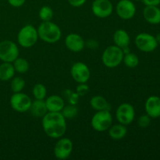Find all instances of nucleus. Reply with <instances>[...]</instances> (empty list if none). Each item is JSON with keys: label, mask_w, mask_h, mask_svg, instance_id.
<instances>
[{"label": "nucleus", "mask_w": 160, "mask_h": 160, "mask_svg": "<svg viewBox=\"0 0 160 160\" xmlns=\"http://www.w3.org/2000/svg\"><path fill=\"white\" fill-rule=\"evenodd\" d=\"M42 126L48 138L59 139L67 131V119L61 112H48L42 117Z\"/></svg>", "instance_id": "obj_1"}, {"label": "nucleus", "mask_w": 160, "mask_h": 160, "mask_svg": "<svg viewBox=\"0 0 160 160\" xmlns=\"http://www.w3.org/2000/svg\"><path fill=\"white\" fill-rule=\"evenodd\" d=\"M37 30L39 38L48 44H54L59 42L62 36L60 28L51 20L42 21Z\"/></svg>", "instance_id": "obj_2"}, {"label": "nucleus", "mask_w": 160, "mask_h": 160, "mask_svg": "<svg viewBox=\"0 0 160 160\" xmlns=\"http://www.w3.org/2000/svg\"><path fill=\"white\" fill-rule=\"evenodd\" d=\"M123 49L117 45H109L103 51L102 55V62L108 68H116L123 62Z\"/></svg>", "instance_id": "obj_3"}, {"label": "nucleus", "mask_w": 160, "mask_h": 160, "mask_svg": "<svg viewBox=\"0 0 160 160\" xmlns=\"http://www.w3.org/2000/svg\"><path fill=\"white\" fill-rule=\"evenodd\" d=\"M38 38L37 28L31 24H27L21 28L17 34V42L20 46L25 48L34 46Z\"/></svg>", "instance_id": "obj_4"}, {"label": "nucleus", "mask_w": 160, "mask_h": 160, "mask_svg": "<svg viewBox=\"0 0 160 160\" xmlns=\"http://www.w3.org/2000/svg\"><path fill=\"white\" fill-rule=\"evenodd\" d=\"M91 125L95 131L104 132L112 125V116L109 110L96 111L91 120Z\"/></svg>", "instance_id": "obj_5"}, {"label": "nucleus", "mask_w": 160, "mask_h": 160, "mask_svg": "<svg viewBox=\"0 0 160 160\" xmlns=\"http://www.w3.org/2000/svg\"><path fill=\"white\" fill-rule=\"evenodd\" d=\"M19 48L17 44L10 40L0 42V59L2 62H12L19 57Z\"/></svg>", "instance_id": "obj_6"}, {"label": "nucleus", "mask_w": 160, "mask_h": 160, "mask_svg": "<svg viewBox=\"0 0 160 160\" xmlns=\"http://www.w3.org/2000/svg\"><path fill=\"white\" fill-rule=\"evenodd\" d=\"M9 102L14 111L18 112H26L29 111L32 101L27 94L20 92L13 93L10 97Z\"/></svg>", "instance_id": "obj_7"}, {"label": "nucleus", "mask_w": 160, "mask_h": 160, "mask_svg": "<svg viewBox=\"0 0 160 160\" xmlns=\"http://www.w3.org/2000/svg\"><path fill=\"white\" fill-rule=\"evenodd\" d=\"M135 117V110L134 106L130 103H122L116 110V118L121 124L129 125L134 121Z\"/></svg>", "instance_id": "obj_8"}, {"label": "nucleus", "mask_w": 160, "mask_h": 160, "mask_svg": "<svg viewBox=\"0 0 160 160\" xmlns=\"http://www.w3.org/2000/svg\"><path fill=\"white\" fill-rule=\"evenodd\" d=\"M135 45L140 51L144 52H153L158 46L156 37L148 33H140L135 38Z\"/></svg>", "instance_id": "obj_9"}, {"label": "nucleus", "mask_w": 160, "mask_h": 160, "mask_svg": "<svg viewBox=\"0 0 160 160\" xmlns=\"http://www.w3.org/2000/svg\"><path fill=\"white\" fill-rule=\"evenodd\" d=\"M73 149V142L68 138H59L54 146V155L56 159H68Z\"/></svg>", "instance_id": "obj_10"}, {"label": "nucleus", "mask_w": 160, "mask_h": 160, "mask_svg": "<svg viewBox=\"0 0 160 160\" xmlns=\"http://www.w3.org/2000/svg\"><path fill=\"white\" fill-rule=\"evenodd\" d=\"M72 78L78 84L87 83L91 77L90 69L87 64L82 62H77L70 68Z\"/></svg>", "instance_id": "obj_11"}, {"label": "nucleus", "mask_w": 160, "mask_h": 160, "mask_svg": "<svg viewBox=\"0 0 160 160\" xmlns=\"http://www.w3.org/2000/svg\"><path fill=\"white\" fill-rule=\"evenodd\" d=\"M116 12L122 20H131L136 13V6L131 0H120L116 6Z\"/></svg>", "instance_id": "obj_12"}, {"label": "nucleus", "mask_w": 160, "mask_h": 160, "mask_svg": "<svg viewBox=\"0 0 160 160\" xmlns=\"http://www.w3.org/2000/svg\"><path fill=\"white\" fill-rule=\"evenodd\" d=\"M94 15L98 18H107L113 11V6L109 0H95L92 5Z\"/></svg>", "instance_id": "obj_13"}, {"label": "nucleus", "mask_w": 160, "mask_h": 160, "mask_svg": "<svg viewBox=\"0 0 160 160\" xmlns=\"http://www.w3.org/2000/svg\"><path fill=\"white\" fill-rule=\"evenodd\" d=\"M66 47L73 52H80L85 47V41L80 34L77 33H70L66 37L64 41Z\"/></svg>", "instance_id": "obj_14"}, {"label": "nucleus", "mask_w": 160, "mask_h": 160, "mask_svg": "<svg viewBox=\"0 0 160 160\" xmlns=\"http://www.w3.org/2000/svg\"><path fill=\"white\" fill-rule=\"evenodd\" d=\"M146 114L151 118L160 117V98L156 95H152L147 98L145 104Z\"/></svg>", "instance_id": "obj_15"}, {"label": "nucleus", "mask_w": 160, "mask_h": 160, "mask_svg": "<svg viewBox=\"0 0 160 160\" xmlns=\"http://www.w3.org/2000/svg\"><path fill=\"white\" fill-rule=\"evenodd\" d=\"M45 102L48 112H61L65 106L63 98L57 95H50Z\"/></svg>", "instance_id": "obj_16"}, {"label": "nucleus", "mask_w": 160, "mask_h": 160, "mask_svg": "<svg viewBox=\"0 0 160 160\" xmlns=\"http://www.w3.org/2000/svg\"><path fill=\"white\" fill-rule=\"evenodd\" d=\"M145 20L151 24L160 23V9L157 6H146L143 10Z\"/></svg>", "instance_id": "obj_17"}, {"label": "nucleus", "mask_w": 160, "mask_h": 160, "mask_svg": "<svg viewBox=\"0 0 160 160\" xmlns=\"http://www.w3.org/2000/svg\"><path fill=\"white\" fill-rule=\"evenodd\" d=\"M114 45L120 47L122 49L127 47H129L131 43V38L129 34L123 29H118L113 34Z\"/></svg>", "instance_id": "obj_18"}, {"label": "nucleus", "mask_w": 160, "mask_h": 160, "mask_svg": "<svg viewBox=\"0 0 160 160\" xmlns=\"http://www.w3.org/2000/svg\"><path fill=\"white\" fill-rule=\"evenodd\" d=\"M30 112L34 117L42 118L48 112L45 100L35 99L31 103Z\"/></svg>", "instance_id": "obj_19"}, {"label": "nucleus", "mask_w": 160, "mask_h": 160, "mask_svg": "<svg viewBox=\"0 0 160 160\" xmlns=\"http://www.w3.org/2000/svg\"><path fill=\"white\" fill-rule=\"evenodd\" d=\"M90 106L93 109L96 111L100 110H109L110 111L111 106L109 102L106 100L105 97L102 95H95L90 99Z\"/></svg>", "instance_id": "obj_20"}, {"label": "nucleus", "mask_w": 160, "mask_h": 160, "mask_svg": "<svg viewBox=\"0 0 160 160\" xmlns=\"http://www.w3.org/2000/svg\"><path fill=\"white\" fill-rule=\"evenodd\" d=\"M109 137L113 140H120L125 138L128 133L127 127L121 123H117V124L112 125L108 130Z\"/></svg>", "instance_id": "obj_21"}, {"label": "nucleus", "mask_w": 160, "mask_h": 160, "mask_svg": "<svg viewBox=\"0 0 160 160\" xmlns=\"http://www.w3.org/2000/svg\"><path fill=\"white\" fill-rule=\"evenodd\" d=\"M16 71L12 62H3L0 64V81H8L14 77Z\"/></svg>", "instance_id": "obj_22"}, {"label": "nucleus", "mask_w": 160, "mask_h": 160, "mask_svg": "<svg viewBox=\"0 0 160 160\" xmlns=\"http://www.w3.org/2000/svg\"><path fill=\"white\" fill-rule=\"evenodd\" d=\"M15 71L19 73H25L29 70L30 64L26 59L22 57H17L12 62Z\"/></svg>", "instance_id": "obj_23"}, {"label": "nucleus", "mask_w": 160, "mask_h": 160, "mask_svg": "<svg viewBox=\"0 0 160 160\" xmlns=\"http://www.w3.org/2000/svg\"><path fill=\"white\" fill-rule=\"evenodd\" d=\"M123 62L127 67L132 69L135 68V67H137L138 66L139 59L138 57V56H136L134 53L129 52L125 53L124 54Z\"/></svg>", "instance_id": "obj_24"}, {"label": "nucleus", "mask_w": 160, "mask_h": 160, "mask_svg": "<svg viewBox=\"0 0 160 160\" xmlns=\"http://www.w3.org/2000/svg\"><path fill=\"white\" fill-rule=\"evenodd\" d=\"M32 94L35 99L45 100L47 95V89L43 84L38 83L33 87Z\"/></svg>", "instance_id": "obj_25"}, {"label": "nucleus", "mask_w": 160, "mask_h": 160, "mask_svg": "<svg viewBox=\"0 0 160 160\" xmlns=\"http://www.w3.org/2000/svg\"><path fill=\"white\" fill-rule=\"evenodd\" d=\"M64 117L67 120H71L75 118L78 115V108L76 105L68 104L67 106H64L63 109L61 111Z\"/></svg>", "instance_id": "obj_26"}, {"label": "nucleus", "mask_w": 160, "mask_h": 160, "mask_svg": "<svg viewBox=\"0 0 160 160\" xmlns=\"http://www.w3.org/2000/svg\"><path fill=\"white\" fill-rule=\"evenodd\" d=\"M25 87V81L21 77H15L12 78L10 84V88L13 93L20 92Z\"/></svg>", "instance_id": "obj_27"}, {"label": "nucleus", "mask_w": 160, "mask_h": 160, "mask_svg": "<svg viewBox=\"0 0 160 160\" xmlns=\"http://www.w3.org/2000/svg\"><path fill=\"white\" fill-rule=\"evenodd\" d=\"M54 12L48 6H44L39 9L38 17L42 21H49L52 19Z\"/></svg>", "instance_id": "obj_28"}, {"label": "nucleus", "mask_w": 160, "mask_h": 160, "mask_svg": "<svg viewBox=\"0 0 160 160\" xmlns=\"http://www.w3.org/2000/svg\"><path fill=\"white\" fill-rule=\"evenodd\" d=\"M64 93H65V96L68 101L69 104H78L80 99V95L77 92H72L71 90H66Z\"/></svg>", "instance_id": "obj_29"}, {"label": "nucleus", "mask_w": 160, "mask_h": 160, "mask_svg": "<svg viewBox=\"0 0 160 160\" xmlns=\"http://www.w3.org/2000/svg\"><path fill=\"white\" fill-rule=\"evenodd\" d=\"M150 122H151V117L148 114H145V115H142L139 117L138 120V124L140 128H145L149 126Z\"/></svg>", "instance_id": "obj_30"}, {"label": "nucleus", "mask_w": 160, "mask_h": 160, "mask_svg": "<svg viewBox=\"0 0 160 160\" xmlns=\"http://www.w3.org/2000/svg\"><path fill=\"white\" fill-rule=\"evenodd\" d=\"M89 87L86 83H82V84H78L76 88V92L80 95V97L84 96L87 95L89 92Z\"/></svg>", "instance_id": "obj_31"}, {"label": "nucleus", "mask_w": 160, "mask_h": 160, "mask_svg": "<svg viewBox=\"0 0 160 160\" xmlns=\"http://www.w3.org/2000/svg\"><path fill=\"white\" fill-rule=\"evenodd\" d=\"M9 4L11 6L15 8H19L21 7L22 6H23V4L25 3L26 0H7Z\"/></svg>", "instance_id": "obj_32"}, {"label": "nucleus", "mask_w": 160, "mask_h": 160, "mask_svg": "<svg viewBox=\"0 0 160 160\" xmlns=\"http://www.w3.org/2000/svg\"><path fill=\"white\" fill-rule=\"evenodd\" d=\"M69 4L73 7H81L84 6L87 0H67Z\"/></svg>", "instance_id": "obj_33"}, {"label": "nucleus", "mask_w": 160, "mask_h": 160, "mask_svg": "<svg viewBox=\"0 0 160 160\" xmlns=\"http://www.w3.org/2000/svg\"><path fill=\"white\" fill-rule=\"evenodd\" d=\"M145 6H159L160 0H142Z\"/></svg>", "instance_id": "obj_34"}, {"label": "nucleus", "mask_w": 160, "mask_h": 160, "mask_svg": "<svg viewBox=\"0 0 160 160\" xmlns=\"http://www.w3.org/2000/svg\"><path fill=\"white\" fill-rule=\"evenodd\" d=\"M156 41H157L158 44H160V32L158 33V34H156Z\"/></svg>", "instance_id": "obj_35"}, {"label": "nucleus", "mask_w": 160, "mask_h": 160, "mask_svg": "<svg viewBox=\"0 0 160 160\" xmlns=\"http://www.w3.org/2000/svg\"><path fill=\"white\" fill-rule=\"evenodd\" d=\"M134 1H142V0H134Z\"/></svg>", "instance_id": "obj_36"}]
</instances>
